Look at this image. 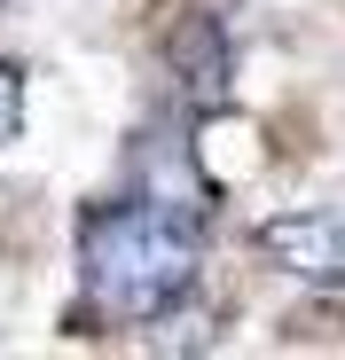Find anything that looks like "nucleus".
I'll return each instance as SVG.
<instances>
[{"label":"nucleus","mask_w":345,"mask_h":360,"mask_svg":"<svg viewBox=\"0 0 345 360\" xmlns=\"http://www.w3.org/2000/svg\"><path fill=\"white\" fill-rule=\"evenodd\" d=\"M172 71H181V86H189V102H227V39H220V24L212 16H189L181 32H172Z\"/></svg>","instance_id":"nucleus-3"},{"label":"nucleus","mask_w":345,"mask_h":360,"mask_svg":"<svg viewBox=\"0 0 345 360\" xmlns=\"http://www.w3.org/2000/svg\"><path fill=\"white\" fill-rule=\"evenodd\" d=\"M196 219L189 204L172 196H126V204H102L79 227V282H87V306L102 321H165L181 297L196 290L204 243H196Z\"/></svg>","instance_id":"nucleus-1"},{"label":"nucleus","mask_w":345,"mask_h":360,"mask_svg":"<svg viewBox=\"0 0 345 360\" xmlns=\"http://www.w3.org/2000/svg\"><path fill=\"white\" fill-rule=\"evenodd\" d=\"M16 126H24V71L0 63V149L16 141Z\"/></svg>","instance_id":"nucleus-4"},{"label":"nucleus","mask_w":345,"mask_h":360,"mask_svg":"<svg viewBox=\"0 0 345 360\" xmlns=\"http://www.w3.org/2000/svg\"><path fill=\"white\" fill-rule=\"evenodd\" d=\"M259 251L314 290H345V212H282L259 227Z\"/></svg>","instance_id":"nucleus-2"}]
</instances>
